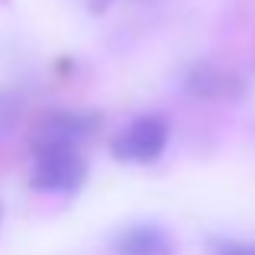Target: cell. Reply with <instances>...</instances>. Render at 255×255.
I'll return each instance as SVG.
<instances>
[{"label": "cell", "instance_id": "1", "mask_svg": "<svg viewBox=\"0 0 255 255\" xmlns=\"http://www.w3.org/2000/svg\"><path fill=\"white\" fill-rule=\"evenodd\" d=\"M97 129H100V120L94 113L55 110L32 126L29 145H32V152H39V149H84L97 136Z\"/></svg>", "mask_w": 255, "mask_h": 255}, {"label": "cell", "instance_id": "2", "mask_svg": "<svg viewBox=\"0 0 255 255\" xmlns=\"http://www.w3.org/2000/svg\"><path fill=\"white\" fill-rule=\"evenodd\" d=\"M32 187L45 194H71L84 184L87 162L81 149H39L32 152Z\"/></svg>", "mask_w": 255, "mask_h": 255}, {"label": "cell", "instance_id": "3", "mask_svg": "<svg viewBox=\"0 0 255 255\" xmlns=\"http://www.w3.org/2000/svg\"><path fill=\"white\" fill-rule=\"evenodd\" d=\"M168 145V123L165 117H136L117 139H113V155L132 165L155 162Z\"/></svg>", "mask_w": 255, "mask_h": 255}, {"label": "cell", "instance_id": "4", "mask_svg": "<svg viewBox=\"0 0 255 255\" xmlns=\"http://www.w3.org/2000/svg\"><path fill=\"white\" fill-rule=\"evenodd\" d=\"M113 255H174V243L162 226L139 223L113 239Z\"/></svg>", "mask_w": 255, "mask_h": 255}, {"label": "cell", "instance_id": "5", "mask_svg": "<svg viewBox=\"0 0 255 255\" xmlns=\"http://www.w3.org/2000/svg\"><path fill=\"white\" fill-rule=\"evenodd\" d=\"M19 113H23V100L16 94H0V139L16 126Z\"/></svg>", "mask_w": 255, "mask_h": 255}, {"label": "cell", "instance_id": "6", "mask_svg": "<svg viewBox=\"0 0 255 255\" xmlns=\"http://www.w3.org/2000/svg\"><path fill=\"white\" fill-rule=\"evenodd\" d=\"M213 255H255V246H246V243H217V246H213Z\"/></svg>", "mask_w": 255, "mask_h": 255}]
</instances>
